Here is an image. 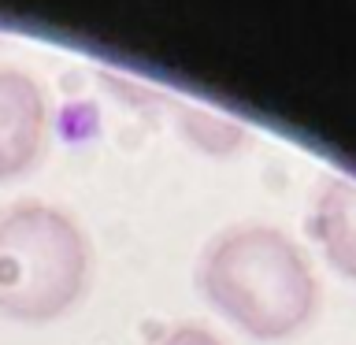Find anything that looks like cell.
I'll return each mask as SVG.
<instances>
[{"label":"cell","mask_w":356,"mask_h":345,"mask_svg":"<svg viewBox=\"0 0 356 345\" xmlns=\"http://www.w3.org/2000/svg\"><path fill=\"white\" fill-rule=\"evenodd\" d=\"M197 289L211 312L252 342H289L319 308V278L286 230L241 223L216 234L197 264Z\"/></svg>","instance_id":"6da1fadb"},{"label":"cell","mask_w":356,"mask_h":345,"mask_svg":"<svg viewBox=\"0 0 356 345\" xmlns=\"http://www.w3.org/2000/svg\"><path fill=\"white\" fill-rule=\"evenodd\" d=\"M93 286V241L71 211L49 200H19L0 211V316L56 323Z\"/></svg>","instance_id":"7a4b0ae2"},{"label":"cell","mask_w":356,"mask_h":345,"mask_svg":"<svg viewBox=\"0 0 356 345\" xmlns=\"http://www.w3.org/2000/svg\"><path fill=\"white\" fill-rule=\"evenodd\" d=\"M44 149V97L19 71H0V182L22 178Z\"/></svg>","instance_id":"3957f363"},{"label":"cell","mask_w":356,"mask_h":345,"mask_svg":"<svg viewBox=\"0 0 356 345\" xmlns=\"http://www.w3.org/2000/svg\"><path fill=\"white\" fill-rule=\"evenodd\" d=\"M308 234L334 271L356 282V178L327 175L312 197Z\"/></svg>","instance_id":"277c9868"},{"label":"cell","mask_w":356,"mask_h":345,"mask_svg":"<svg viewBox=\"0 0 356 345\" xmlns=\"http://www.w3.org/2000/svg\"><path fill=\"white\" fill-rule=\"evenodd\" d=\"M152 345H227V342L219 334H211L208 327H200V323H178V327L163 330Z\"/></svg>","instance_id":"5b68a950"}]
</instances>
